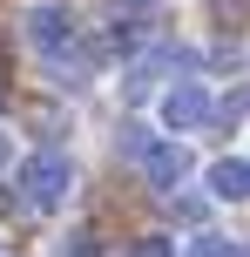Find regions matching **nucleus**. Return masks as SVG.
Returning <instances> with one entry per match:
<instances>
[{
    "mask_svg": "<svg viewBox=\"0 0 250 257\" xmlns=\"http://www.w3.org/2000/svg\"><path fill=\"white\" fill-rule=\"evenodd\" d=\"M14 183H21V203L27 210H61L68 190H75V163H68L61 149H34V156H21Z\"/></svg>",
    "mask_w": 250,
    "mask_h": 257,
    "instance_id": "obj_1",
    "label": "nucleus"
},
{
    "mask_svg": "<svg viewBox=\"0 0 250 257\" xmlns=\"http://www.w3.org/2000/svg\"><path fill=\"white\" fill-rule=\"evenodd\" d=\"M27 41H34L48 61H68V54H81V21L68 7H34L27 14Z\"/></svg>",
    "mask_w": 250,
    "mask_h": 257,
    "instance_id": "obj_2",
    "label": "nucleus"
},
{
    "mask_svg": "<svg viewBox=\"0 0 250 257\" xmlns=\"http://www.w3.org/2000/svg\"><path fill=\"white\" fill-rule=\"evenodd\" d=\"M189 142L183 136H156V149L142 156V176H149V190H162V196H176L183 190V176H189Z\"/></svg>",
    "mask_w": 250,
    "mask_h": 257,
    "instance_id": "obj_3",
    "label": "nucleus"
},
{
    "mask_svg": "<svg viewBox=\"0 0 250 257\" xmlns=\"http://www.w3.org/2000/svg\"><path fill=\"white\" fill-rule=\"evenodd\" d=\"M210 115H216V102L196 88V81H176V88H162V128H176V136H196Z\"/></svg>",
    "mask_w": 250,
    "mask_h": 257,
    "instance_id": "obj_4",
    "label": "nucleus"
},
{
    "mask_svg": "<svg viewBox=\"0 0 250 257\" xmlns=\"http://www.w3.org/2000/svg\"><path fill=\"white\" fill-rule=\"evenodd\" d=\"M210 196H216V203H243V196H250V163H243V156L210 163Z\"/></svg>",
    "mask_w": 250,
    "mask_h": 257,
    "instance_id": "obj_5",
    "label": "nucleus"
},
{
    "mask_svg": "<svg viewBox=\"0 0 250 257\" xmlns=\"http://www.w3.org/2000/svg\"><path fill=\"white\" fill-rule=\"evenodd\" d=\"M203 7H210V21L223 27V34H243L250 27V0H203Z\"/></svg>",
    "mask_w": 250,
    "mask_h": 257,
    "instance_id": "obj_6",
    "label": "nucleus"
},
{
    "mask_svg": "<svg viewBox=\"0 0 250 257\" xmlns=\"http://www.w3.org/2000/svg\"><path fill=\"white\" fill-rule=\"evenodd\" d=\"M115 149H122V156H129V163H142V156H149V149H156V136H149V128H142V122H122V136H115Z\"/></svg>",
    "mask_w": 250,
    "mask_h": 257,
    "instance_id": "obj_7",
    "label": "nucleus"
},
{
    "mask_svg": "<svg viewBox=\"0 0 250 257\" xmlns=\"http://www.w3.org/2000/svg\"><path fill=\"white\" fill-rule=\"evenodd\" d=\"M54 257H102V237L95 230H68L61 244H54Z\"/></svg>",
    "mask_w": 250,
    "mask_h": 257,
    "instance_id": "obj_8",
    "label": "nucleus"
},
{
    "mask_svg": "<svg viewBox=\"0 0 250 257\" xmlns=\"http://www.w3.org/2000/svg\"><path fill=\"white\" fill-rule=\"evenodd\" d=\"M189 257H250V250H237L230 237H210V230H203L196 244H189Z\"/></svg>",
    "mask_w": 250,
    "mask_h": 257,
    "instance_id": "obj_9",
    "label": "nucleus"
},
{
    "mask_svg": "<svg viewBox=\"0 0 250 257\" xmlns=\"http://www.w3.org/2000/svg\"><path fill=\"white\" fill-rule=\"evenodd\" d=\"M243 115H250V88H230L216 102V122H243Z\"/></svg>",
    "mask_w": 250,
    "mask_h": 257,
    "instance_id": "obj_10",
    "label": "nucleus"
},
{
    "mask_svg": "<svg viewBox=\"0 0 250 257\" xmlns=\"http://www.w3.org/2000/svg\"><path fill=\"white\" fill-rule=\"evenodd\" d=\"M129 257H176V237L149 230V237H135V250H129Z\"/></svg>",
    "mask_w": 250,
    "mask_h": 257,
    "instance_id": "obj_11",
    "label": "nucleus"
},
{
    "mask_svg": "<svg viewBox=\"0 0 250 257\" xmlns=\"http://www.w3.org/2000/svg\"><path fill=\"white\" fill-rule=\"evenodd\" d=\"M7 210H14V190H0V217H7Z\"/></svg>",
    "mask_w": 250,
    "mask_h": 257,
    "instance_id": "obj_12",
    "label": "nucleus"
},
{
    "mask_svg": "<svg viewBox=\"0 0 250 257\" xmlns=\"http://www.w3.org/2000/svg\"><path fill=\"white\" fill-rule=\"evenodd\" d=\"M0 102H7V88H0Z\"/></svg>",
    "mask_w": 250,
    "mask_h": 257,
    "instance_id": "obj_13",
    "label": "nucleus"
},
{
    "mask_svg": "<svg viewBox=\"0 0 250 257\" xmlns=\"http://www.w3.org/2000/svg\"><path fill=\"white\" fill-rule=\"evenodd\" d=\"M0 149H7V142H0Z\"/></svg>",
    "mask_w": 250,
    "mask_h": 257,
    "instance_id": "obj_14",
    "label": "nucleus"
}]
</instances>
